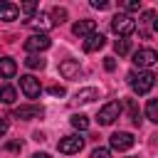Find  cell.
<instances>
[{
  "label": "cell",
  "instance_id": "cell-1",
  "mask_svg": "<svg viewBox=\"0 0 158 158\" xmlns=\"http://www.w3.org/2000/svg\"><path fill=\"white\" fill-rule=\"evenodd\" d=\"M128 84H131V89L136 91V94H148L151 89H153V84H156V74L153 72H128Z\"/></svg>",
  "mask_w": 158,
  "mask_h": 158
},
{
  "label": "cell",
  "instance_id": "cell-2",
  "mask_svg": "<svg viewBox=\"0 0 158 158\" xmlns=\"http://www.w3.org/2000/svg\"><path fill=\"white\" fill-rule=\"evenodd\" d=\"M111 30H114L118 37H131V35L136 32V20H131L126 12H118V15H114V20H111Z\"/></svg>",
  "mask_w": 158,
  "mask_h": 158
},
{
  "label": "cell",
  "instance_id": "cell-3",
  "mask_svg": "<svg viewBox=\"0 0 158 158\" xmlns=\"http://www.w3.org/2000/svg\"><path fill=\"white\" fill-rule=\"evenodd\" d=\"M121 116V104L118 101H109V104H104L101 109H99V123L101 126H109V123H114L116 118Z\"/></svg>",
  "mask_w": 158,
  "mask_h": 158
},
{
  "label": "cell",
  "instance_id": "cell-4",
  "mask_svg": "<svg viewBox=\"0 0 158 158\" xmlns=\"http://www.w3.org/2000/svg\"><path fill=\"white\" fill-rule=\"evenodd\" d=\"M156 62H158V52L151 49V47H143V49H136V52H133V64L141 67V69H148V67H153Z\"/></svg>",
  "mask_w": 158,
  "mask_h": 158
},
{
  "label": "cell",
  "instance_id": "cell-5",
  "mask_svg": "<svg viewBox=\"0 0 158 158\" xmlns=\"http://www.w3.org/2000/svg\"><path fill=\"white\" fill-rule=\"evenodd\" d=\"M57 148H59V153H64V156H72V153H79L81 148H84V138L81 136H64V138H59V143H57Z\"/></svg>",
  "mask_w": 158,
  "mask_h": 158
},
{
  "label": "cell",
  "instance_id": "cell-6",
  "mask_svg": "<svg viewBox=\"0 0 158 158\" xmlns=\"http://www.w3.org/2000/svg\"><path fill=\"white\" fill-rule=\"evenodd\" d=\"M133 143H136V138H133V133H128V131H116V133H111V138H109V146H111L114 151H128Z\"/></svg>",
  "mask_w": 158,
  "mask_h": 158
},
{
  "label": "cell",
  "instance_id": "cell-7",
  "mask_svg": "<svg viewBox=\"0 0 158 158\" xmlns=\"http://www.w3.org/2000/svg\"><path fill=\"white\" fill-rule=\"evenodd\" d=\"M49 44H52V40L47 37V35H30L27 40H25V49L27 52H44V49H49Z\"/></svg>",
  "mask_w": 158,
  "mask_h": 158
},
{
  "label": "cell",
  "instance_id": "cell-8",
  "mask_svg": "<svg viewBox=\"0 0 158 158\" xmlns=\"http://www.w3.org/2000/svg\"><path fill=\"white\" fill-rule=\"evenodd\" d=\"M20 89L25 91V96H27V99H37V96H40V91H42V86H40V79H35L32 74H25V77H20Z\"/></svg>",
  "mask_w": 158,
  "mask_h": 158
},
{
  "label": "cell",
  "instance_id": "cell-9",
  "mask_svg": "<svg viewBox=\"0 0 158 158\" xmlns=\"http://www.w3.org/2000/svg\"><path fill=\"white\" fill-rule=\"evenodd\" d=\"M12 116H15V118H25V121H30V118H40V116H42V106H35V104L17 106V109L12 111Z\"/></svg>",
  "mask_w": 158,
  "mask_h": 158
},
{
  "label": "cell",
  "instance_id": "cell-10",
  "mask_svg": "<svg viewBox=\"0 0 158 158\" xmlns=\"http://www.w3.org/2000/svg\"><path fill=\"white\" fill-rule=\"evenodd\" d=\"M79 72H81V67L77 59H62L59 62V74L64 79H74V77H79Z\"/></svg>",
  "mask_w": 158,
  "mask_h": 158
},
{
  "label": "cell",
  "instance_id": "cell-11",
  "mask_svg": "<svg viewBox=\"0 0 158 158\" xmlns=\"http://www.w3.org/2000/svg\"><path fill=\"white\" fill-rule=\"evenodd\" d=\"M72 32H74L77 37H89V35L96 32V22H94V20H79V22H74Z\"/></svg>",
  "mask_w": 158,
  "mask_h": 158
},
{
  "label": "cell",
  "instance_id": "cell-12",
  "mask_svg": "<svg viewBox=\"0 0 158 158\" xmlns=\"http://www.w3.org/2000/svg\"><path fill=\"white\" fill-rule=\"evenodd\" d=\"M106 44V37L101 35V32H94V35H89L86 40H84V52H96V49H101Z\"/></svg>",
  "mask_w": 158,
  "mask_h": 158
},
{
  "label": "cell",
  "instance_id": "cell-13",
  "mask_svg": "<svg viewBox=\"0 0 158 158\" xmlns=\"http://www.w3.org/2000/svg\"><path fill=\"white\" fill-rule=\"evenodd\" d=\"M15 74H17V62H15L12 57H2V59H0V77L10 79V77H15Z\"/></svg>",
  "mask_w": 158,
  "mask_h": 158
},
{
  "label": "cell",
  "instance_id": "cell-14",
  "mask_svg": "<svg viewBox=\"0 0 158 158\" xmlns=\"http://www.w3.org/2000/svg\"><path fill=\"white\" fill-rule=\"evenodd\" d=\"M17 15H20V7H17V5H12V2H0V20H2V22H12Z\"/></svg>",
  "mask_w": 158,
  "mask_h": 158
},
{
  "label": "cell",
  "instance_id": "cell-15",
  "mask_svg": "<svg viewBox=\"0 0 158 158\" xmlns=\"http://www.w3.org/2000/svg\"><path fill=\"white\" fill-rule=\"evenodd\" d=\"M96 96H99V91H96L94 86H86V89H79V91H77V101H79V104H89V101H94Z\"/></svg>",
  "mask_w": 158,
  "mask_h": 158
},
{
  "label": "cell",
  "instance_id": "cell-16",
  "mask_svg": "<svg viewBox=\"0 0 158 158\" xmlns=\"http://www.w3.org/2000/svg\"><path fill=\"white\" fill-rule=\"evenodd\" d=\"M153 20H156V12H153V10H146L143 17H141V25H143V27H141V35H143V37H148V27L153 25Z\"/></svg>",
  "mask_w": 158,
  "mask_h": 158
},
{
  "label": "cell",
  "instance_id": "cell-17",
  "mask_svg": "<svg viewBox=\"0 0 158 158\" xmlns=\"http://www.w3.org/2000/svg\"><path fill=\"white\" fill-rule=\"evenodd\" d=\"M114 49H116V54H121V57L128 54V52H131V40H128V37H118V40L114 42Z\"/></svg>",
  "mask_w": 158,
  "mask_h": 158
},
{
  "label": "cell",
  "instance_id": "cell-18",
  "mask_svg": "<svg viewBox=\"0 0 158 158\" xmlns=\"http://www.w3.org/2000/svg\"><path fill=\"white\" fill-rule=\"evenodd\" d=\"M146 116H148L153 123H158V99H151V101L146 104Z\"/></svg>",
  "mask_w": 158,
  "mask_h": 158
},
{
  "label": "cell",
  "instance_id": "cell-19",
  "mask_svg": "<svg viewBox=\"0 0 158 158\" xmlns=\"http://www.w3.org/2000/svg\"><path fill=\"white\" fill-rule=\"evenodd\" d=\"M72 126L79 128V131H86V128H89V118H86L84 114H74V116H72Z\"/></svg>",
  "mask_w": 158,
  "mask_h": 158
},
{
  "label": "cell",
  "instance_id": "cell-20",
  "mask_svg": "<svg viewBox=\"0 0 158 158\" xmlns=\"http://www.w3.org/2000/svg\"><path fill=\"white\" fill-rule=\"evenodd\" d=\"M27 22H30V25H35V27H44V30H47V27H52V20H49L47 15H42V12H40L37 17L27 20Z\"/></svg>",
  "mask_w": 158,
  "mask_h": 158
},
{
  "label": "cell",
  "instance_id": "cell-21",
  "mask_svg": "<svg viewBox=\"0 0 158 158\" xmlns=\"http://www.w3.org/2000/svg\"><path fill=\"white\" fill-rule=\"evenodd\" d=\"M15 96H17V94H15L12 86H2V89H0V101H2V104H12Z\"/></svg>",
  "mask_w": 158,
  "mask_h": 158
},
{
  "label": "cell",
  "instance_id": "cell-22",
  "mask_svg": "<svg viewBox=\"0 0 158 158\" xmlns=\"http://www.w3.org/2000/svg\"><path fill=\"white\" fill-rule=\"evenodd\" d=\"M25 64H27L30 69H44V59L37 57V54H30V57L25 59Z\"/></svg>",
  "mask_w": 158,
  "mask_h": 158
},
{
  "label": "cell",
  "instance_id": "cell-23",
  "mask_svg": "<svg viewBox=\"0 0 158 158\" xmlns=\"http://www.w3.org/2000/svg\"><path fill=\"white\" fill-rule=\"evenodd\" d=\"M52 17H54L52 25H62V22L67 20V10H64V7H54V10H52Z\"/></svg>",
  "mask_w": 158,
  "mask_h": 158
},
{
  "label": "cell",
  "instance_id": "cell-24",
  "mask_svg": "<svg viewBox=\"0 0 158 158\" xmlns=\"http://www.w3.org/2000/svg\"><path fill=\"white\" fill-rule=\"evenodd\" d=\"M123 10H128V12H138V10H141V0H128V2H123Z\"/></svg>",
  "mask_w": 158,
  "mask_h": 158
},
{
  "label": "cell",
  "instance_id": "cell-25",
  "mask_svg": "<svg viewBox=\"0 0 158 158\" xmlns=\"http://www.w3.org/2000/svg\"><path fill=\"white\" fill-rule=\"evenodd\" d=\"M20 10H22L25 15H32V12L37 10V2H32V0H27V2H22V5H20Z\"/></svg>",
  "mask_w": 158,
  "mask_h": 158
},
{
  "label": "cell",
  "instance_id": "cell-26",
  "mask_svg": "<svg viewBox=\"0 0 158 158\" xmlns=\"http://www.w3.org/2000/svg\"><path fill=\"white\" fill-rule=\"evenodd\" d=\"M91 158H111V151L109 148H94L91 151Z\"/></svg>",
  "mask_w": 158,
  "mask_h": 158
},
{
  "label": "cell",
  "instance_id": "cell-27",
  "mask_svg": "<svg viewBox=\"0 0 158 158\" xmlns=\"http://www.w3.org/2000/svg\"><path fill=\"white\" fill-rule=\"evenodd\" d=\"M91 7H96V10H106L109 2H106V0H91Z\"/></svg>",
  "mask_w": 158,
  "mask_h": 158
},
{
  "label": "cell",
  "instance_id": "cell-28",
  "mask_svg": "<svg viewBox=\"0 0 158 158\" xmlns=\"http://www.w3.org/2000/svg\"><path fill=\"white\" fill-rule=\"evenodd\" d=\"M104 67H106V72H114V69H116V62H114V57H106V59H104Z\"/></svg>",
  "mask_w": 158,
  "mask_h": 158
},
{
  "label": "cell",
  "instance_id": "cell-29",
  "mask_svg": "<svg viewBox=\"0 0 158 158\" xmlns=\"http://www.w3.org/2000/svg\"><path fill=\"white\" fill-rule=\"evenodd\" d=\"M49 94H54V96H64V86L54 84V86H49Z\"/></svg>",
  "mask_w": 158,
  "mask_h": 158
},
{
  "label": "cell",
  "instance_id": "cell-30",
  "mask_svg": "<svg viewBox=\"0 0 158 158\" xmlns=\"http://www.w3.org/2000/svg\"><path fill=\"white\" fill-rule=\"evenodd\" d=\"M5 148H7V151H22V143H20V141H10Z\"/></svg>",
  "mask_w": 158,
  "mask_h": 158
},
{
  "label": "cell",
  "instance_id": "cell-31",
  "mask_svg": "<svg viewBox=\"0 0 158 158\" xmlns=\"http://www.w3.org/2000/svg\"><path fill=\"white\" fill-rule=\"evenodd\" d=\"M5 131H7V123H5V121H0V138L5 136Z\"/></svg>",
  "mask_w": 158,
  "mask_h": 158
},
{
  "label": "cell",
  "instance_id": "cell-32",
  "mask_svg": "<svg viewBox=\"0 0 158 158\" xmlns=\"http://www.w3.org/2000/svg\"><path fill=\"white\" fill-rule=\"evenodd\" d=\"M32 158H52V156H49V153H35Z\"/></svg>",
  "mask_w": 158,
  "mask_h": 158
},
{
  "label": "cell",
  "instance_id": "cell-33",
  "mask_svg": "<svg viewBox=\"0 0 158 158\" xmlns=\"http://www.w3.org/2000/svg\"><path fill=\"white\" fill-rule=\"evenodd\" d=\"M153 27H156V32H158V20H153Z\"/></svg>",
  "mask_w": 158,
  "mask_h": 158
}]
</instances>
